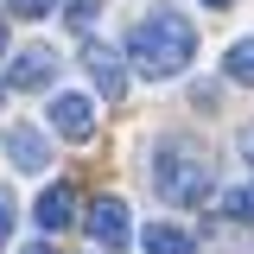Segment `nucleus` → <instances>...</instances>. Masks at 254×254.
<instances>
[{
    "label": "nucleus",
    "instance_id": "1",
    "mask_svg": "<svg viewBox=\"0 0 254 254\" xmlns=\"http://www.w3.org/2000/svg\"><path fill=\"white\" fill-rule=\"evenodd\" d=\"M127 58H133L140 76L165 83V76H178V70L197 58V26H190L178 6H153V13H140V19H133Z\"/></svg>",
    "mask_w": 254,
    "mask_h": 254
},
{
    "label": "nucleus",
    "instance_id": "2",
    "mask_svg": "<svg viewBox=\"0 0 254 254\" xmlns=\"http://www.w3.org/2000/svg\"><path fill=\"white\" fill-rule=\"evenodd\" d=\"M146 178H153V197L178 203V210L203 203V197L216 190L210 153H203V146H190V140H178V133H165V140L153 146V159H146Z\"/></svg>",
    "mask_w": 254,
    "mask_h": 254
},
{
    "label": "nucleus",
    "instance_id": "3",
    "mask_svg": "<svg viewBox=\"0 0 254 254\" xmlns=\"http://www.w3.org/2000/svg\"><path fill=\"white\" fill-rule=\"evenodd\" d=\"M45 127H51L58 140H89V133H95V102H89L83 89L51 95V108H45Z\"/></svg>",
    "mask_w": 254,
    "mask_h": 254
},
{
    "label": "nucleus",
    "instance_id": "4",
    "mask_svg": "<svg viewBox=\"0 0 254 254\" xmlns=\"http://www.w3.org/2000/svg\"><path fill=\"white\" fill-rule=\"evenodd\" d=\"M58 83V51L51 45H26L6 64V89H51Z\"/></svg>",
    "mask_w": 254,
    "mask_h": 254
},
{
    "label": "nucleus",
    "instance_id": "5",
    "mask_svg": "<svg viewBox=\"0 0 254 254\" xmlns=\"http://www.w3.org/2000/svg\"><path fill=\"white\" fill-rule=\"evenodd\" d=\"M89 235H95L102 254L133 242V222H127V203H121V197H95V203H89Z\"/></svg>",
    "mask_w": 254,
    "mask_h": 254
},
{
    "label": "nucleus",
    "instance_id": "6",
    "mask_svg": "<svg viewBox=\"0 0 254 254\" xmlns=\"http://www.w3.org/2000/svg\"><path fill=\"white\" fill-rule=\"evenodd\" d=\"M83 70H89V83H95L102 95H121V89H127V58L115 51V45H102V38L83 45Z\"/></svg>",
    "mask_w": 254,
    "mask_h": 254
},
{
    "label": "nucleus",
    "instance_id": "7",
    "mask_svg": "<svg viewBox=\"0 0 254 254\" xmlns=\"http://www.w3.org/2000/svg\"><path fill=\"white\" fill-rule=\"evenodd\" d=\"M32 216H38V229H45V235H64V229L76 222V185H51V190H38Z\"/></svg>",
    "mask_w": 254,
    "mask_h": 254
},
{
    "label": "nucleus",
    "instance_id": "8",
    "mask_svg": "<svg viewBox=\"0 0 254 254\" xmlns=\"http://www.w3.org/2000/svg\"><path fill=\"white\" fill-rule=\"evenodd\" d=\"M6 159H13L19 172H45V165H51V140H45L38 127H6Z\"/></svg>",
    "mask_w": 254,
    "mask_h": 254
},
{
    "label": "nucleus",
    "instance_id": "9",
    "mask_svg": "<svg viewBox=\"0 0 254 254\" xmlns=\"http://www.w3.org/2000/svg\"><path fill=\"white\" fill-rule=\"evenodd\" d=\"M140 248L146 254H190V235L178 222H146V229H140Z\"/></svg>",
    "mask_w": 254,
    "mask_h": 254
},
{
    "label": "nucleus",
    "instance_id": "10",
    "mask_svg": "<svg viewBox=\"0 0 254 254\" xmlns=\"http://www.w3.org/2000/svg\"><path fill=\"white\" fill-rule=\"evenodd\" d=\"M222 76H229V83H254V32L229 45V58H222Z\"/></svg>",
    "mask_w": 254,
    "mask_h": 254
},
{
    "label": "nucleus",
    "instance_id": "11",
    "mask_svg": "<svg viewBox=\"0 0 254 254\" xmlns=\"http://www.w3.org/2000/svg\"><path fill=\"white\" fill-rule=\"evenodd\" d=\"M222 216L229 222H254V185H229L222 190Z\"/></svg>",
    "mask_w": 254,
    "mask_h": 254
},
{
    "label": "nucleus",
    "instance_id": "12",
    "mask_svg": "<svg viewBox=\"0 0 254 254\" xmlns=\"http://www.w3.org/2000/svg\"><path fill=\"white\" fill-rule=\"evenodd\" d=\"M58 0H6V13H19V19H45Z\"/></svg>",
    "mask_w": 254,
    "mask_h": 254
},
{
    "label": "nucleus",
    "instance_id": "13",
    "mask_svg": "<svg viewBox=\"0 0 254 254\" xmlns=\"http://www.w3.org/2000/svg\"><path fill=\"white\" fill-rule=\"evenodd\" d=\"M64 13H70V26H89L95 13H102V0H70V6H64Z\"/></svg>",
    "mask_w": 254,
    "mask_h": 254
},
{
    "label": "nucleus",
    "instance_id": "14",
    "mask_svg": "<svg viewBox=\"0 0 254 254\" xmlns=\"http://www.w3.org/2000/svg\"><path fill=\"white\" fill-rule=\"evenodd\" d=\"M0 242H13V197L0 190Z\"/></svg>",
    "mask_w": 254,
    "mask_h": 254
},
{
    "label": "nucleus",
    "instance_id": "15",
    "mask_svg": "<svg viewBox=\"0 0 254 254\" xmlns=\"http://www.w3.org/2000/svg\"><path fill=\"white\" fill-rule=\"evenodd\" d=\"M235 146H242V165L254 172V127H242V140H235Z\"/></svg>",
    "mask_w": 254,
    "mask_h": 254
},
{
    "label": "nucleus",
    "instance_id": "16",
    "mask_svg": "<svg viewBox=\"0 0 254 254\" xmlns=\"http://www.w3.org/2000/svg\"><path fill=\"white\" fill-rule=\"evenodd\" d=\"M26 254H58V248H51V242H32V248H26Z\"/></svg>",
    "mask_w": 254,
    "mask_h": 254
},
{
    "label": "nucleus",
    "instance_id": "17",
    "mask_svg": "<svg viewBox=\"0 0 254 254\" xmlns=\"http://www.w3.org/2000/svg\"><path fill=\"white\" fill-rule=\"evenodd\" d=\"M203 6H210V13H222V6H235V0H203Z\"/></svg>",
    "mask_w": 254,
    "mask_h": 254
},
{
    "label": "nucleus",
    "instance_id": "18",
    "mask_svg": "<svg viewBox=\"0 0 254 254\" xmlns=\"http://www.w3.org/2000/svg\"><path fill=\"white\" fill-rule=\"evenodd\" d=\"M0 51H6V19H0Z\"/></svg>",
    "mask_w": 254,
    "mask_h": 254
}]
</instances>
